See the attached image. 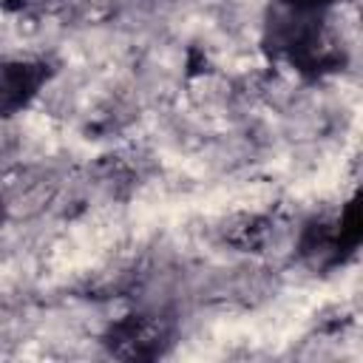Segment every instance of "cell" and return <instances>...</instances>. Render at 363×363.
Wrapping results in <instances>:
<instances>
[{"instance_id":"obj_4","label":"cell","mask_w":363,"mask_h":363,"mask_svg":"<svg viewBox=\"0 0 363 363\" xmlns=\"http://www.w3.org/2000/svg\"><path fill=\"white\" fill-rule=\"evenodd\" d=\"M360 238H363V216H360L357 199H352V201L343 207L340 218L335 221V247H337V258L343 261L346 255H352V252L357 250Z\"/></svg>"},{"instance_id":"obj_3","label":"cell","mask_w":363,"mask_h":363,"mask_svg":"<svg viewBox=\"0 0 363 363\" xmlns=\"http://www.w3.org/2000/svg\"><path fill=\"white\" fill-rule=\"evenodd\" d=\"M51 71L37 60H0V116L20 113L48 82Z\"/></svg>"},{"instance_id":"obj_2","label":"cell","mask_w":363,"mask_h":363,"mask_svg":"<svg viewBox=\"0 0 363 363\" xmlns=\"http://www.w3.org/2000/svg\"><path fill=\"white\" fill-rule=\"evenodd\" d=\"M170 343V329L147 315H128L113 323L105 335V346L113 357L122 360H150L159 357Z\"/></svg>"},{"instance_id":"obj_6","label":"cell","mask_w":363,"mask_h":363,"mask_svg":"<svg viewBox=\"0 0 363 363\" xmlns=\"http://www.w3.org/2000/svg\"><path fill=\"white\" fill-rule=\"evenodd\" d=\"M51 3H57V0H0V6L9 11H31V9L51 6Z\"/></svg>"},{"instance_id":"obj_1","label":"cell","mask_w":363,"mask_h":363,"mask_svg":"<svg viewBox=\"0 0 363 363\" xmlns=\"http://www.w3.org/2000/svg\"><path fill=\"white\" fill-rule=\"evenodd\" d=\"M264 48L306 77H320L343 65V48L326 31L323 11H301L289 6L272 9L264 28Z\"/></svg>"},{"instance_id":"obj_7","label":"cell","mask_w":363,"mask_h":363,"mask_svg":"<svg viewBox=\"0 0 363 363\" xmlns=\"http://www.w3.org/2000/svg\"><path fill=\"white\" fill-rule=\"evenodd\" d=\"M3 221H6V207H3V201H0V227H3Z\"/></svg>"},{"instance_id":"obj_5","label":"cell","mask_w":363,"mask_h":363,"mask_svg":"<svg viewBox=\"0 0 363 363\" xmlns=\"http://www.w3.org/2000/svg\"><path fill=\"white\" fill-rule=\"evenodd\" d=\"M332 3H337V0H281V6L301 9V11H326Z\"/></svg>"}]
</instances>
